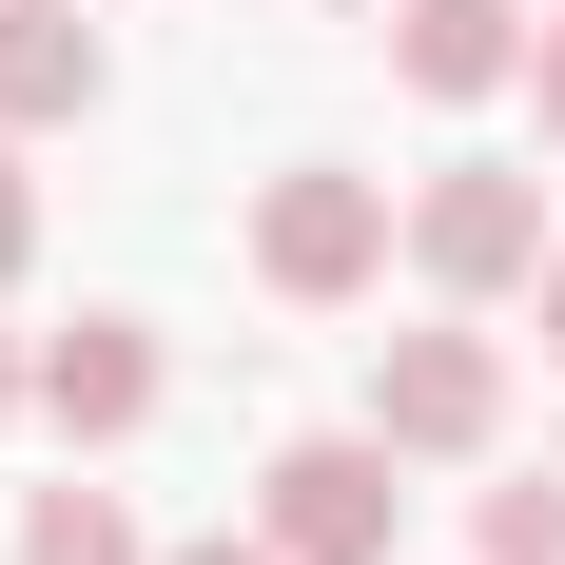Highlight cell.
<instances>
[{
  "instance_id": "cell-1",
  "label": "cell",
  "mask_w": 565,
  "mask_h": 565,
  "mask_svg": "<svg viewBox=\"0 0 565 565\" xmlns=\"http://www.w3.org/2000/svg\"><path fill=\"white\" fill-rule=\"evenodd\" d=\"M391 254H409V215H391V175H351V157H292L254 195V292H292V312H351Z\"/></svg>"
},
{
  "instance_id": "cell-2",
  "label": "cell",
  "mask_w": 565,
  "mask_h": 565,
  "mask_svg": "<svg viewBox=\"0 0 565 565\" xmlns=\"http://www.w3.org/2000/svg\"><path fill=\"white\" fill-rule=\"evenodd\" d=\"M391 429H371V409H351V429H312V449H274L254 468V526H274L292 565H391V526H409V488H391Z\"/></svg>"
},
{
  "instance_id": "cell-3",
  "label": "cell",
  "mask_w": 565,
  "mask_h": 565,
  "mask_svg": "<svg viewBox=\"0 0 565 565\" xmlns=\"http://www.w3.org/2000/svg\"><path fill=\"white\" fill-rule=\"evenodd\" d=\"M565 234H546V175H508V157H449L429 195H409V274L449 292V312H488V292H526Z\"/></svg>"
},
{
  "instance_id": "cell-4",
  "label": "cell",
  "mask_w": 565,
  "mask_h": 565,
  "mask_svg": "<svg viewBox=\"0 0 565 565\" xmlns=\"http://www.w3.org/2000/svg\"><path fill=\"white\" fill-rule=\"evenodd\" d=\"M371 429L409 468H488L508 449V351L488 332H371Z\"/></svg>"
},
{
  "instance_id": "cell-5",
  "label": "cell",
  "mask_w": 565,
  "mask_h": 565,
  "mask_svg": "<svg viewBox=\"0 0 565 565\" xmlns=\"http://www.w3.org/2000/svg\"><path fill=\"white\" fill-rule=\"evenodd\" d=\"M40 429L58 449H137V429H157V332H137V312L40 332Z\"/></svg>"
},
{
  "instance_id": "cell-6",
  "label": "cell",
  "mask_w": 565,
  "mask_h": 565,
  "mask_svg": "<svg viewBox=\"0 0 565 565\" xmlns=\"http://www.w3.org/2000/svg\"><path fill=\"white\" fill-rule=\"evenodd\" d=\"M526 40H546V0H391V78L409 98H508Z\"/></svg>"
},
{
  "instance_id": "cell-7",
  "label": "cell",
  "mask_w": 565,
  "mask_h": 565,
  "mask_svg": "<svg viewBox=\"0 0 565 565\" xmlns=\"http://www.w3.org/2000/svg\"><path fill=\"white\" fill-rule=\"evenodd\" d=\"M117 98V58L78 0H0V137H58V117H98Z\"/></svg>"
},
{
  "instance_id": "cell-8",
  "label": "cell",
  "mask_w": 565,
  "mask_h": 565,
  "mask_svg": "<svg viewBox=\"0 0 565 565\" xmlns=\"http://www.w3.org/2000/svg\"><path fill=\"white\" fill-rule=\"evenodd\" d=\"M20 565H157V546H137L117 488H40V508H20Z\"/></svg>"
},
{
  "instance_id": "cell-9",
  "label": "cell",
  "mask_w": 565,
  "mask_h": 565,
  "mask_svg": "<svg viewBox=\"0 0 565 565\" xmlns=\"http://www.w3.org/2000/svg\"><path fill=\"white\" fill-rule=\"evenodd\" d=\"M488 565H565V449L526 488H488Z\"/></svg>"
},
{
  "instance_id": "cell-10",
  "label": "cell",
  "mask_w": 565,
  "mask_h": 565,
  "mask_svg": "<svg viewBox=\"0 0 565 565\" xmlns=\"http://www.w3.org/2000/svg\"><path fill=\"white\" fill-rule=\"evenodd\" d=\"M20 254H40V175H20V137H0V292H20Z\"/></svg>"
},
{
  "instance_id": "cell-11",
  "label": "cell",
  "mask_w": 565,
  "mask_h": 565,
  "mask_svg": "<svg viewBox=\"0 0 565 565\" xmlns=\"http://www.w3.org/2000/svg\"><path fill=\"white\" fill-rule=\"evenodd\" d=\"M526 98H546V157H565V0H546V40H526Z\"/></svg>"
},
{
  "instance_id": "cell-12",
  "label": "cell",
  "mask_w": 565,
  "mask_h": 565,
  "mask_svg": "<svg viewBox=\"0 0 565 565\" xmlns=\"http://www.w3.org/2000/svg\"><path fill=\"white\" fill-rule=\"evenodd\" d=\"M157 565H292V546H274V526H254V546H234V526H215V546H157Z\"/></svg>"
},
{
  "instance_id": "cell-13",
  "label": "cell",
  "mask_w": 565,
  "mask_h": 565,
  "mask_svg": "<svg viewBox=\"0 0 565 565\" xmlns=\"http://www.w3.org/2000/svg\"><path fill=\"white\" fill-rule=\"evenodd\" d=\"M20 409H40V351H20V332H0V429H20Z\"/></svg>"
},
{
  "instance_id": "cell-14",
  "label": "cell",
  "mask_w": 565,
  "mask_h": 565,
  "mask_svg": "<svg viewBox=\"0 0 565 565\" xmlns=\"http://www.w3.org/2000/svg\"><path fill=\"white\" fill-rule=\"evenodd\" d=\"M526 292H546V371H565V254H546V274H526Z\"/></svg>"
},
{
  "instance_id": "cell-15",
  "label": "cell",
  "mask_w": 565,
  "mask_h": 565,
  "mask_svg": "<svg viewBox=\"0 0 565 565\" xmlns=\"http://www.w3.org/2000/svg\"><path fill=\"white\" fill-rule=\"evenodd\" d=\"M332 20H391V0H332Z\"/></svg>"
}]
</instances>
